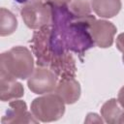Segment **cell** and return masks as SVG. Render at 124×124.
Instances as JSON below:
<instances>
[{
    "label": "cell",
    "mask_w": 124,
    "mask_h": 124,
    "mask_svg": "<svg viewBox=\"0 0 124 124\" xmlns=\"http://www.w3.org/2000/svg\"><path fill=\"white\" fill-rule=\"evenodd\" d=\"M123 113L120 105L116 99H109L101 108V115L108 124L119 123V119Z\"/></svg>",
    "instance_id": "7c38bea8"
},
{
    "label": "cell",
    "mask_w": 124,
    "mask_h": 124,
    "mask_svg": "<svg viewBox=\"0 0 124 124\" xmlns=\"http://www.w3.org/2000/svg\"><path fill=\"white\" fill-rule=\"evenodd\" d=\"M117 29L110 21L100 19L94 20L89 27V33L94 44L102 48L111 46Z\"/></svg>",
    "instance_id": "52a82bcc"
},
{
    "label": "cell",
    "mask_w": 124,
    "mask_h": 124,
    "mask_svg": "<svg viewBox=\"0 0 124 124\" xmlns=\"http://www.w3.org/2000/svg\"><path fill=\"white\" fill-rule=\"evenodd\" d=\"M39 120L35 118L32 112L27 110L26 103L21 100L13 101L9 104V108L1 118L2 124H17V123H37Z\"/></svg>",
    "instance_id": "ba28073f"
},
{
    "label": "cell",
    "mask_w": 124,
    "mask_h": 124,
    "mask_svg": "<svg viewBox=\"0 0 124 124\" xmlns=\"http://www.w3.org/2000/svg\"><path fill=\"white\" fill-rule=\"evenodd\" d=\"M58 77L50 69L38 66L27 80L28 88L35 94H46L55 90Z\"/></svg>",
    "instance_id": "8992f818"
},
{
    "label": "cell",
    "mask_w": 124,
    "mask_h": 124,
    "mask_svg": "<svg viewBox=\"0 0 124 124\" xmlns=\"http://www.w3.org/2000/svg\"><path fill=\"white\" fill-rule=\"evenodd\" d=\"M71 1L72 0H45V2L51 6H67Z\"/></svg>",
    "instance_id": "e0dca14e"
},
{
    "label": "cell",
    "mask_w": 124,
    "mask_h": 124,
    "mask_svg": "<svg viewBox=\"0 0 124 124\" xmlns=\"http://www.w3.org/2000/svg\"><path fill=\"white\" fill-rule=\"evenodd\" d=\"M15 1H16L18 3H26V2H28V0H15Z\"/></svg>",
    "instance_id": "ffe728a7"
},
{
    "label": "cell",
    "mask_w": 124,
    "mask_h": 124,
    "mask_svg": "<svg viewBox=\"0 0 124 124\" xmlns=\"http://www.w3.org/2000/svg\"><path fill=\"white\" fill-rule=\"evenodd\" d=\"M57 94L65 104L71 105L76 103L80 97V85L74 78L60 79L55 88Z\"/></svg>",
    "instance_id": "9c48e42d"
},
{
    "label": "cell",
    "mask_w": 124,
    "mask_h": 124,
    "mask_svg": "<svg viewBox=\"0 0 124 124\" xmlns=\"http://www.w3.org/2000/svg\"><path fill=\"white\" fill-rule=\"evenodd\" d=\"M31 112L39 121H56L65 112V103L55 93L46 94L33 100L31 103Z\"/></svg>",
    "instance_id": "277c9868"
},
{
    "label": "cell",
    "mask_w": 124,
    "mask_h": 124,
    "mask_svg": "<svg viewBox=\"0 0 124 124\" xmlns=\"http://www.w3.org/2000/svg\"><path fill=\"white\" fill-rule=\"evenodd\" d=\"M116 47L122 52V61L124 64V33H121L116 38Z\"/></svg>",
    "instance_id": "9a60e30c"
},
{
    "label": "cell",
    "mask_w": 124,
    "mask_h": 124,
    "mask_svg": "<svg viewBox=\"0 0 124 124\" xmlns=\"http://www.w3.org/2000/svg\"><path fill=\"white\" fill-rule=\"evenodd\" d=\"M22 20L30 29H39L51 23V7L42 0H32L21 8Z\"/></svg>",
    "instance_id": "5b68a950"
},
{
    "label": "cell",
    "mask_w": 124,
    "mask_h": 124,
    "mask_svg": "<svg viewBox=\"0 0 124 124\" xmlns=\"http://www.w3.org/2000/svg\"><path fill=\"white\" fill-rule=\"evenodd\" d=\"M51 26L59 43L67 51H74L80 56L94 46L89 27L95 16L90 15L78 16L69 6H51Z\"/></svg>",
    "instance_id": "6da1fadb"
},
{
    "label": "cell",
    "mask_w": 124,
    "mask_h": 124,
    "mask_svg": "<svg viewBox=\"0 0 124 124\" xmlns=\"http://www.w3.org/2000/svg\"><path fill=\"white\" fill-rule=\"evenodd\" d=\"M17 27L16 16L6 8L0 9V35L1 37L13 34Z\"/></svg>",
    "instance_id": "4fadbf2b"
},
{
    "label": "cell",
    "mask_w": 124,
    "mask_h": 124,
    "mask_svg": "<svg viewBox=\"0 0 124 124\" xmlns=\"http://www.w3.org/2000/svg\"><path fill=\"white\" fill-rule=\"evenodd\" d=\"M85 123H94V122H97V123H103V120L102 118L96 114V113H93V112H90L87 114L85 120H84Z\"/></svg>",
    "instance_id": "2e32d148"
},
{
    "label": "cell",
    "mask_w": 124,
    "mask_h": 124,
    "mask_svg": "<svg viewBox=\"0 0 124 124\" xmlns=\"http://www.w3.org/2000/svg\"><path fill=\"white\" fill-rule=\"evenodd\" d=\"M33 71L34 58L27 47L17 46L1 53L0 77L26 79Z\"/></svg>",
    "instance_id": "3957f363"
},
{
    "label": "cell",
    "mask_w": 124,
    "mask_h": 124,
    "mask_svg": "<svg viewBox=\"0 0 124 124\" xmlns=\"http://www.w3.org/2000/svg\"><path fill=\"white\" fill-rule=\"evenodd\" d=\"M117 101L120 105V107H122L124 108V86H122L118 92V96H117Z\"/></svg>",
    "instance_id": "ac0fdd59"
},
{
    "label": "cell",
    "mask_w": 124,
    "mask_h": 124,
    "mask_svg": "<svg viewBox=\"0 0 124 124\" xmlns=\"http://www.w3.org/2000/svg\"><path fill=\"white\" fill-rule=\"evenodd\" d=\"M30 44L37 58L38 66L48 67L60 79L75 78L77 72L76 61L59 43L51 24L35 31Z\"/></svg>",
    "instance_id": "7a4b0ae2"
},
{
    "label": "cell",
    "mask_w": 124,
    "mask_h": 124,
    "mask_svg": "<svg viewBox=\"0 0 124 124\" xmlns=\"http://www.w3.org/2000/svg\"><path fill=\"white\" fill-rule=\"evenodd\" d=\"M24 95L22 84L15 78L0 77V99L2 102L20 98Z\"/></svg>",
    "instance_id": "30bf717a"
},
{
    "label": "cell",
    "mask_w": 124,
    "mask_h": 124,
    "mask_svg": "<svg viewBox=\"0 0 124 124\" xmlns=\"http://www.w3.org/2000/svg\"><path fill=\"white\" fill-rule=\"evenodd\" d=\"M119 123H124V111H123V113H122V115L119 119Z\"/></svg>",
    "instance_id": "d6986e66"
},
{
    "label": "cell",
    "mask_w": 124,
    "mask_h": 124,
    "mask_svg": "<svg viewBox=\"0 0 124 124\" xmlns=\"http://www.w3.org/2000/svg\"><path fill=\"white\" fill-rule=\"evenodd\" d=\"M93 12L105 18H110L116 16L121 10V0H90Z\"/></svg>",
    "instance_id": "8fae6325"
},
{
    "label": "cell",
    "mask_w": 124,
    "mask_h": 124,
    "mask_svg": "<svg viewBox=\"0 0 124 124\" xmlns=\"http://www.w3.org/2000/svg\"><path fill=\"white\" fill-rule=\"evenodd\" d=\"M68 6L69 9L78 16L90 15L91 6L89 0H72Z\"/></svg>",
    "instance_id": "5bb4252c"
}]
</instances>
